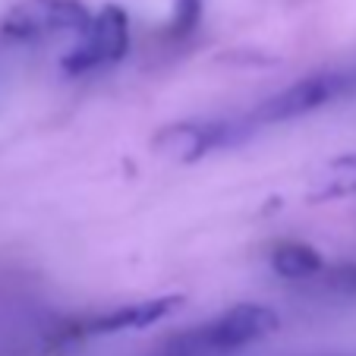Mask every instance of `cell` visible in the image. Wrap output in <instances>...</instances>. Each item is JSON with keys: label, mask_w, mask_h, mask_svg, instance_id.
<instances>
[{"label": "cell", "mask_w": 356, "mask_h": 356, "mask_svg": "<svg viewBox=\"0 0 356 356\" xmlns=\"http://www.w3.org/2000/svg\"><path fill=\"white\" fill-rule=\"evenodd\" d=\"M275 328L277 316L268 306L243 302V306H234L211 322L193 325V328L168 337L158 350V356H227L234 350H243L249 343L268 337Z\"/></svg>", "instance_id": "6da1fadb"}, {"label": "cell", "mask_w": 356, "mask_h": 356, "mask_svg": "<svg viewBox=\"0 0 356 356\" xmlns=\"http://www.w3.org/2000/svg\"><path fill=\"white\" fill-rule=\"evenodd\" d=\"M356 95V67L350 70H322V73H312L306 79L287 86L284 92L271 95L268 101H262L252 114L246 117V123H284L302 117L309 111H318L325 104L337 98H347Z\"/></svg>", "instance_id": "7a4b0ae2"}, {"label": "cell", "mask_w": 356, "mask_h": 356, "mask_svg": "<svg viewBox=\"0 0 356 356\" xmlns=\"http://www.w3.org/2000/svg\"><path fill=\"white\" fill-rule=\"evenodd\" d=\"M92 19L95 16H88V10L79 0H22L3 16L0 35L7 41H35L60 32H73L86 38Z\"/></svg>", "instance_id": "3957f363"}, {"label": "cell", "mask_w": 356, "mask_h": 356, "mask_svg": "<svg viewBox=\"0 0 356 356\" xmlns=\"http://www.w3.org/2000/svg\"><path fill=\"white\" fill-rule=\"evenodd\" d=\"M129 47V19L117 3L101 7V13L92 19V29L86 38L73 47V54H67L63 70L67 73H88L104 63H117Z\"/></svg>", "instance_id": "277c9868"}, {"label": "cell", "mask_w": 356, "mask_h": 356, "mask_svg": "<svg viewBox=\"0 0 356 356\" xmlns=\"http://www.w3.org/2000/svg\"><path fill=\"white\" fill-rule=\"evenodd\" d=\"M177 306H180V296H158V300L129 302V306H117L111 312H101V316L79 322L73 334H117V331H129V328H148V325L161 322L164 316H170Z\"/></svg>", "instance_id": "5b68a950"}, {"label": "cell", "mask_w": 356, "mask_h": 356, "mask_svg": "<svg viewBox=\"0 0 356 356\" xmlns=\"http://www.w3.org/2000/svg\"><path fill=\"white\" fill-rule=\"evenodd\" d=\"M246 129L249 123H180V127L164 129L158 145L168 148V152H180L186 161H193V158L205 155L211 148L230 145Z\"/></svg>", "instance_id": "8992f818"}, {"label": "cell", "mask_w": 356, "mask_h": 356, "mask_svg": "<svg viewBox=\"0 0 356 356\" xmlns=\"http://www.w3.org/2000/svg\"><path fill=\"white\" fill-rule=\"evenodd\" d=\"M271 268L281 277L302 281V277L322 275L325 262H322V256H318V249H312L309 243H281V246L271 252Z\"/></svg>", "instance_id": "52a82bcc"}, {"label": "cell", "mask_w": 356, "mask_h": 356, "mask_svg": "<svg viewBox=\"0 0 356 356\" xmlns=\"http://www.w3.org/2000/svg\"><path fill=\"white\" fill-rule=\"evenodd\" d=\"M325 193L328 195L356 193V155H347L331 164V177H328V183H325Z\"/></svg>", "instance_id": "ba28073f"}, {"label": "cell", "mask_w": 356, "mask_h": 356, "mask_svg": "<svg viewBox=\"0 0 356 356\" xmlns=\"http://www.w3.org/2000/svg\"><path fill=\"white\" fill-rule=\"evenodd\" d=\"M322 284L337 293H347L356 296V262H341V265H331V268L322 271Z\"/></svg>", "instance_id": "9c48e42d"}, {"label": "cell", "mask_w": 356, "mask_h": 356, "mask_svg": "<svg viewBox=\"0 0 356 356\" xmlns=\"http://www.w3.org/2000/svg\"><path fill=\"white\" fill-rule=\"evenodd\" d=\"M202 19V0H174V19H170V32L189 35Z\"/></svg>", "instance_id": "30bf717a"}]
</instances>
